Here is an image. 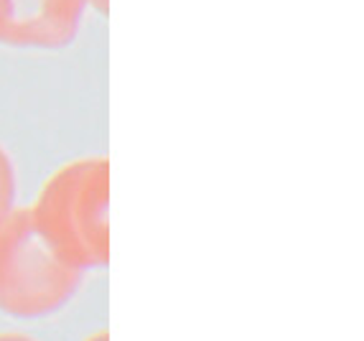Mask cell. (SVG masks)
<instances>
[{
	"label": "cell",
	"instance_id": "obj_1",
	"mask_svg": "<svg viewBox=\"0 0 364 341\" xmlns=\"http://www.w3.org/2000/svg\"><path fill=\"white\" fill-rule=\"evenodd\" d=\"M109 163L79 158L61 166L43 183L28 214L51 250L79 273L109 262Z\"/></svg>",
	"mask_w": 364,
	"mask_h": 341
},
{
	"label": "cell",
	"instance_id": "obj_2",
	"mask_svg": "<svg viewBox=\"0 0 364 341\" xmlns=\"http://www.w3.org/2000/svg\"><path fill=\"white\" fill-rule=\"evenodd\" d=\"M82 273L38 234L28 209H13L0 224V313L46 318L77 296Z\"/></svg>",
	"mask_w": 364,
	"mask_h": 341
},
{
	"label": "cell",
	"instance_id": "obj_3",
	"mask_svg": "<svg viewBox=\"0 0 364 341\" xmlns=\"http://www.w3.org/2000/svg\"><path fill=\"white\" fill-rule=\"evenodd\" d=\"M87 0H0V43L59 49L77 36Z\"/></svg>",
	"mask_w": 364,
	"mask_h": 341
},
{
	"label": "cell",
	"instance_id": "obj_4",
	"mask_svg": "<svg viewBox=\"0 0 364 341\" xmlns=\"http://www.w3.org/2000/svg\"><path fill=\"white\" fill-rule=\"evenodd\" d=\"M16 191H18L16 166H13L6 148L0 146V224H3L13 214V209H16Z\"/></svg>",
	"mask_w": 364,
	"mask_h": 341
},
{
	"label": "cell",
	"instance_id": "obj_5",
	"mask_svg": "<svg viewBox=\"0 0 364 341\" xmlns=\"http://www.w3.org/2000/svg\"><path fill=\"white\" fill-rule=\"evenodd\" d=\"M0 341H38L23 331H0Z\"/></svg>",
	"mask_w": 364,
	"mask_h": 341
},
{
	"label": "cell",
	"instance_id": "obj_6",
	"mask_svg": "<svg viewBox=\"0 0 364 341\" xmlns=\"http://www.w3.org/2000/svg\"><path fill=\"white\" fill-rule=\"evenodd\" d=\"M87 3H90V6L95 8L97 13H105V11H107V0H87Z\"/></svg>",
	"mask_w": 364,
	"mask_h": 341
},
{
	"label": "cell",
	"instance_id": "obj_7",
	"mask_svg": "<svg viewBox=\"0 0 364 341\" xmlns=\"http://www.w3.org/2000/svg\"><path fill=\"white\" fill-rule=\"evenodd\" d=\"M82 341H109V336H107V331H97V334H90Z\"/></svg>",
	"mask_w": 364,
	"mask_h": 341
}]
</instances>
